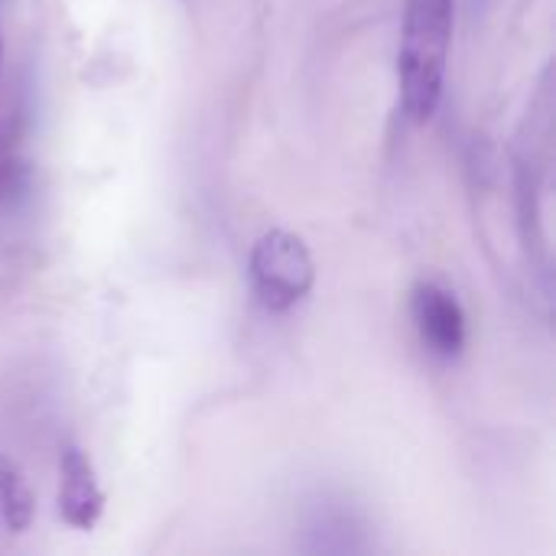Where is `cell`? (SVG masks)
Masks as SVG:
<instances>
[{
    "mask_svg": "<svg viewBox=\"0 0 556 556\" xmlns=\"http://www.w3.org/2000/svg\"><path fill=\"white\" fill-rule=\"evenodd\" d=\"M453 0H407L397 46L401 104L410 121L427 124L443 98L453 42Z\"/></svg>",
    "mask_w": 556,
    "mask_h": 556,
    "instance_id": "6da1fadb",
    "label": "cell"
},
{
    "mask_svg": "<svg viewBox=\"0 0 556 556\" xmlns=\"http://www.w3.org/2000/svg\"><path fill=\"white\" fill-rule=\"evenodd\" d=\"M0 511L10 531H26L36 518V498L20 472V466L0 453Z\"/></svg>",
    "mask_w": 556,
    "mask_h": 556,
    "instance_id": "5b68a950",
    "label": "cell"
},
{
    "mask_svg": "<svg viewBox=\"0 0 556 556\" xmlns=\"http://www.w3.org/2000/svg\"><path fill=\"white\" fill-rule=\"evenodd\" d=\"M316 264L306 241L293 231L270 228L251 248V287L267 313H287L309 296Z\"/></svg>",
    "mask_w": 556,
    "mask_h": 556,
    "instance_id": "7a4b0ae2",
    "label": "cell"
},
{
    "mask_svg": "<svg viewBox=\"0 0 556 556\" xmlns=\"http://www.w3.org/2000/svg\"><path fill=\"white\" fill-rule=\"evenodd\" d=\"M410 316L420 342L437 358H456L466 349V313L453 290L437 280H420L410 290Z\"/></svg>",
    "mask_w": 556,
    "mask_h": 556,
    "instance_id": "3957f363",
    "label": "cell"
},
{
    "mask_svg": "<svg viewBox=\"0 0 556 556\" xmlns=\"http://www.w3.org/2000/svg\"><path fill=\"white\" fill-rule=\"evenodd\" d=\"M104 492L98 485L88 453L62 446L59 453V518L75 531H91L104 515Z\"/></svg>",
    "mask_w": 556,
    "mask_h": 556,
    "instance_id": "277c9868",
    "label": "cell"
}]
</instances>
